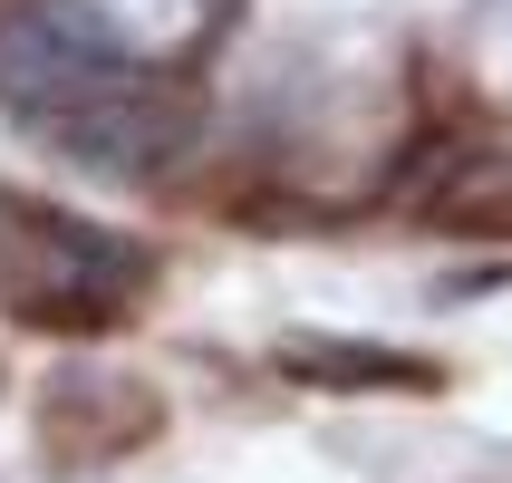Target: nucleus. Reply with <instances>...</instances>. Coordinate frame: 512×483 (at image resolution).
I'll list each match as a JSON object with an SVG mask.
<instances>
[{
    "label": "nucleus",
    "mask_w": 512,
    "mask_h": 483,
    "mask_svg": "<svg viewBox=\"0 0 512 483\" xmlns=\"http://www.w3.org/2000/svg\"><path fill=\"white\" fill-rule=\"evenodd\" d=\"M136 58L116 49L107 29L68 10V0H39L29 20L0 29V107H20L29 126H58L68 107H87L97 87H116Z\"/></svg>",
    "instance_id": "f03ea898"
},
{
    "label": "nucleus",
    "mask_w": 512,
    "mask_h": 483,
    "mask_svg": "<svg viewBox=\"0 0 512 483\" xmlns=\"http://www.w3.org/2000/svg\"><path fill=\"white\" fill-rule=\"evenodd\" d=\"M426 203L464 232H512V155H464V174Z\"/></svg>",
    "instance_id": "39448f33"
},
{
    "label": "nucleus",
    "mask_w": 512,
    "mask_h": 483,
    "mask_svg": "<svg viewBox=\"0 0 512 483\" xmlns=\"http://www.w3.org/2000/svg\"><path fill=\"white\" fill-rule=\"evenodd\" d=\"M184 97H174L155 68H126L116 87H97L87 107H68L58 126H39V136L68 155V165H107V174H155L184 145Z\"/></svg>",
    "instance_id": "7ed1b4c3"
},
{
    "label": "nucleus",
    "mask_w": 512,
    "mask_h": 483,
    "mask_svg": "<svg viewBox=\"0 0 512 483\" xmlns=\"http://www.w3.org/2000/svg\"><path fill=\"white\" fill-rule=\"evenodd\" d=\"M155 252L116 223L58 213L39 194H0V310L29 329H116L145 300Z\"/></svg>",
    "instance_id": "f257e3e1"
},
{
    "label": "nucleus",
    "mask_w": 512,
    "mask_h": 483,
    "mask_svg": "<svg viewBox=\"0 0 512 483\" xmlns=\"http://www.w3.org/2000/svg\"><path fill=\"white\" fill-rule=\"evenodd\" d=\"M290 377H319V387H435L426 358H397V348H358V339H290L281 348Z\"/></svg>",
    "instance_id": "20e7f679"
}]
</instances>
